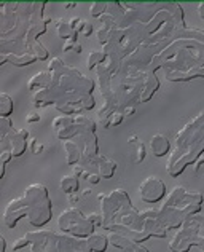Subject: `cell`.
I'll use <instances>...</instances> for the list:
<instances>
[{
  "label": "cell",
  "mask_w": 204,
  "mask_h": 252,
  "mask_svg": "<svg viewBox=\"0 0 204 252\" xmlns=\"http://www.w3.org/2000/svg\"><path fill=\"white\" fill-rule=\"evenodd\" d=\"M28 139H29V131L26 128L21 129L13 128L6 136L0 137V150L2 152L10 150L13 158H18L24 154L26 149H29Z\"/></svg>",
  "instance_id": "52a82bcc"
},
{
  "label": "cell",
  "mask_w": 204,
  "mask_h": 252,
  "mask_svg": "<svg viewBox=\"0 0 204 252\" xmlns=\"http://www.w3.org/2000/svg\"><path fill=\"white\" fill-rule=\"evenodd\" d=\"M123 118H124V115L118 110V112H114V114H112L102 125H104V128H114V126H118L123 123Z\"/></svg>",
  "instance_id": "4dcf8cb0"
},
{
  "label": "cell",
  "mask_w": 204,
  "mask_h": 252,
  "mask_svg": "<svg viewBox=\"0 0 204 252\" xmlns=\"http://www.w3.org/2000/svg\"><path fill=\"white\" fill-rule=\"evenodd\" d=\"M43 21H45V24L48 26L50 23H53V18H51V16H45V18H43Z\"/></svg>",
  "instance_id": "816d5d0a"
},
{
  "label": "cell",
  "mask_w": 204,
  "mask_h": 252,
  "mask_svg": "<svg viewBox=\"0 0 204 252\" xmlns=\"http://www.w3.org/2000/svg\"><path fill=\"white\" fill-rule=\"evenodd\" d=\"M201 208L203 206H200V204H188V206H164V204H161L158 208L156 220L166 231L177 230L180 228V225L185 219L200 214Z\"/></svg>",
  "instance_id": "8992f818"
},
{
  "label": "cell",
  "mask_w": 204,
  "mask_h": 252,
  "mask_svg": "<svg viewBox=\"0 0 204 252\" xmlns=\"http://www.w3.org/2000/svg\"><path fill=\"white\" fill-rule=\"evenodd\" d=\"M142 217L146 219L144 220V228L142 231L146 233L148 238H166L168 236V231L164 230L160 223L156 220V214H158V209H153V208H147V209H142L141 211Z\"/></svg>",
  "instance_id": "7c38bea8"
},
{
  "label": "cell",
  "mask_w": 204,
  "mask_h": 252,
  "mask_svg": "<svg viewBox=\"0 0 204 252\" xmlns=\"http://www.w3.org/2000/svg\"><path fill=\"white\" fill-rule=\"evenodd\" d=\"M160 88V80H158V77L155 72H148L146 74V80H144V90L141 93V104L142 102H148L150 99L153 97V94L158 91Z\"/></svg>",
  "instance_id": "2e32d148"
},
{
  "label": "cell",
  "mask_w": 204,
  "mask_h": 252,
  "mask_svg": "<svg viewBox=\"0 0 204 252\" xmlns=\"http://www.w3.org/2000/svg\"><path fill=\"white\" fill-rule=\"evenodd\" d=\"M13 158V155H11V152L10 150H5V152H2L0 154V163H3V164H6L10 160Z\"/></svg>",
  "instance_id": "7bdbcfd3"
},
{
  "label": "cell",
  "mask_w": 204,
  "mask_h": 252,
  "mask_svg": "<svg viewBox=\"0 0 204 252\" xmlns=\"http://www.w3.org/2000/svg\"><path fill=\"white\" fill-rule=\"evenodd\" d=\"M107 238H109L110 244H114L115 248L121 249L123 252H148V249L144 246V244L134 243V241H131V240H128V238H124L121 235L110 233Z\"/></svg>",
  "instance_id": "9a60e30c"
},
{
  "label": "cell",
  "mask_w": 204,
  "mask_h": 252,
  "mask_svg": "<svg viewBox=\"0 0 204 252\" xmlns=\"http://www.w3.org/2000/svg\"><path fill=\"white\" fill-rule=\"evenodd\" d=\"M45 5H47V2H32L30 28H29L28 35H26V45H28V50L38 40V37L47 32V24H45V21H43Z\"/></svg>",
  "instance_id": "30bf717a"
},
{
  "label": "cell",
  "mask_w": 204,
  "mask_h": 252,
  "mask_svg": "<svg viewBox=\"0 0 204 252\" xmlns=\"http://www.w3.org/2000/svg\"><path fill=\"white\" fill-rule=\"evenodd\" d=\"M5 63H8V56L6 55H0V64H5Z\"/></svg>",
  "instance_id": "f907efd6"
},
{
  "label": "cell",
  "mask_w": 204,
  "mask_h": 252,
  "mask_svg": "<svg viewBox=\"0 0 204 252\" xmlns=\"http://www.w3.org/2000/svg\"><path fill=\"white\" fill-rule=\"evenodd\" d=\"M28 246H30V241H29V238L24 235L21 238H18V240L13 243V251H19V249L28 248Z\"/></svg>",
  "instance_id": "8d00e7d4"
},
{
  "label": "cell",
  "mask_w": 204,
  "mask_h": 252,
  "mask_svg": "<svg viewBox=\"0 0 204 252\" xmlns=\"http://www.w3.org/2000/svg\"><path fill=\"white\" fill-rule=\"evenodd\" d=\"M26 208L29 211V222L40 228L47 225L53 217V203L50 200L48 189L43 184H30L23 193Z\"/></svg>",
  "instance_id": "7a4b0ae2"
},
{
  "label": "cell",
  "mask_w": 204,
  "mask_h": 252,
  "mask_svg": "<svg viewBox=\"0 0 204 252\" xmlns=\"http://www.w3.org/2000/svg\"><path fill=\"white\" fill-rule=\"evenodd\" d=\"M13 129V123L10 118H0V137L6 136Z\"/></svg>",
  "instance_id": "d6a6232c"
},
{
  "label": "cell",
  "mask_w": 204,
  "mask_h": 252,
  "mask_svg": "<svg viewBox=\"0 0 204 252\" xmlns=\"http://www.w3.org/2000/svg\"><path fill=\"white\" fill-rule=\"evenodd\" d=\"M59 187H61V190L67 195L77 193L78 189H80V179H77L74 174H67V176L61 177Z\"/></svg>",
  "instance_id": "7402d4cb"
},
{
  "label": "cell",
  "mask_w": 204,
  "mask_h": 252,
  "mask_svg": "<svg viewBox=\"0 0 204 252\" xmlns=\"http://www.w3.org/2000/svg\"><path fill=\"white\" fill-rule=\"evenodd\" d=\"M74 123V117H65V115H61V117H56L55 120H53V131L55 132H59L65 128H69V126Z\"/></svg>",
  "instance_id": "f1b7e54d"
},
{
  "label": "cell",
  "mask_w": 204,
  "mask_h": 252,
  "mask_svg": "<svg viewBox=\"0 0 204 252\" xmlns=\"http://www.w3.org/2000/svg\"><path fill=\"white\" fill-rule=\"evenodd\" d=\"M11 114H13V99L10 97V94L2 93L0 94V115H2V118H8Z\"/></svg>",
  "instance_id": "484cf974"
},
{
  "label": "cell",
  "mask_w": 204,
  "mask_h": 252,
  "mask_svg": "<svg viewBox=\"0 0 204 252\" xmlns=\"http://www.w3.org/2000/svg\"><path fill=\"white\" fill-rule=\"evenodd\" d=\"M29 53H32L37 59H40V61H48L50 58V51L47 50V46H45L40 40H37L34 45L29 48Z\"/></svg>",
  "instance_id": "4316f807"
},
{
  "label": "cell",
  "mask_w": 204,
  "mask_h": 252,
  "mask_svg": "<svg viewBox=\"0 0 204 252\" xmlns=\"http://www.w3.org/2000/svg\"><path fill=\"white\" fill-rule=\"evenodd\" d=\"M96 166H97V172H99L101 179H110V177H114L118 164H117V161H114L109 157L97 155L96 157Z\"/></svg>",
  "instance_id": "ffe728a7"
},
{
  "label": "cell",
  "mask_w": 204,
  "mask_h": 252,
  "mask_svg": "<svg viewBox=\"0 0 204 252\" xmlns=\"http://www.w3.org/2000/svg\"><path fill=\"white\" fill-rule=\"evenodd\" d=\"M107 6H109L107 2H93L89 6V16L101 18L102 15H105V11H107Z\"/></svg>",
  "instance_id": "f546056e"
},
{
  "label": "cell",
  "mask_w": 204,
  "mask_h": 252,
  "mask_svg": "<svg viewBox=\"0 0 204 252\" xmlns=\"http://www.w3.org/2000/svg\"><path fill=\"white\" fill-rule=\"evenodd\" d=\"M6 56H8V63L16 65V67L34 64L37 61V58L32 55V53H24V55H6Z\"/></svg>",
  "instance_id": "603a6c76"
},
{
  "label": "cell",
  "mask_w": 204,
  "mask_h": 252,
  "mask_svg": "<svg viewBox=\"0 0 204 252\" xmlns=\"http://www.w3.org/2000/svg\"><path fill=\"white\" fill-rule=\"evenodd\" d=\"M26 236L30 241V252H59L56 231L42 228L35 231H28Z\"/></svg>",
  "instance_id": "ba28073f"
},
{
  "label": "cell",
  "mask_w": 204,
  "mask_h": 252,
  "mask_svg": "<svg viewBox=\"0 0 204 252\" xmlns=\"http://www.w3.org/2000/svg\"><path fill=\"white\" fill-rule=\"evenodd\" d=\"M85 181H87L88 184H91V185H97L101 181V176H99V172H89Z\"/></svg>",
  "instance_id": "74e56055"
},
{
  "label": "cell",
  "mask_w": 204,
  "mask_h": 252,
  "mask_svg": "<svg viewBox=\"0 0 204 252\" xmlns=\"http://www.w3.org/2000/svg\"><path fill=\"white\" fill-rule=\"evenodd\" d=\"M43 144L42 142H38V139H35V137H32L30 139V142H29V150L32 152L34 155H38V154H42L43 152Z\"/></svg>",
  "instance_id": "836d02e7"
},
{
  "label": "cell",
  "mask_w": 204,
  "mask_h": 252,
  "mask_svg": "<svg viewBox=\"0 0 204 252\" xmlns=\"http://www.w3.org/2000/svg\"><path fill=\"white\" fill-rule=\"evenodd\" d=\"M82 50H83V48H82V45L77 42V43L74 45V53H82Z\"/></svg>",
  "instance_id": "681fc988"
},
{
  "label": "cell",
  "mask_w": 204,
  "mask_h": 252,
  "mask_svg": "<svg viewBox=\"0 0 204 252\" xmlns=\"http://www.w3.org/2000/svg\"><path fill=\"white\" fill-rule=\"evenodd\" d=\"M104 63H105V55L102 51H97V50L89 51V55L87 58V67L89 70H94L97 65H101Z\"/></svg>",
  "instance_id": "d4e9b609"
},
{
  "label": "cell",
  "mask_w": 204,
  "mask_h": 252,
  "mask_svg": "<svg viewBox=\"0 0 204 252\" xmlns=\"http://www.w3.org/2000/svg\"><path fill=\"white\" fill-rule=\"evenodd\" d=\"M193 246L201 251L204 246V219L201 212L185 219L169 241V249L173 252H188Z\"/></svg>",
  "instance_id": "3957f363"
},
{
  "label": "cell",
  "mask_w": 204,
  "mask_h": 252,
  "mask_svg": "<svg viewBox=\"0 0 204 252\" xmlns=\"http://www.w3.org/2000/svg\"><path fill=\"white\" fill-rule=\"evenodd\" d=\"M26 122L28 123H37V122H40V115H38V112H29L28 115H26Z\"/></svg>",
  "instance_id": "ab89813d"
},
{
  "label": "cell",
  "mask_w": 204,
  "mask_h": 252,
  "mask_svg": "<svg viewBox=\"0 0 204 252\" xmlns=\"http://www.w3.org/2000/svg\"><path fill=\"white\" fill-rule=\"evenodd\" d=\"M203 6H204V3H203V2H200V3H198V15H200V18H201V19H204V13H203Z\"/></svg>",
  "instance_id": "c3c4849f"
},
{
  "label": "cell",
  "mask_w": 204,
  "mask_h": 252,
  "mask_svg": "<svg viewBox=\"0 0 204 252\" xmlns=\"http://www.w3.org/2000/svg\"><path fill=\"white\" fill-rule=\"evenodd\" d=\"M56 34L59 38H62V40H69V38L74 35V31H72L69 21H64V19H58L56 21Z\"/></svg>",
  "instance_id": "cb8c5ba5"
},
{
  "label": "cell",
  "mask_w": 204,
  "mask_h": 252,
  "mask_svg": "<svg viewBox=\"0 0 204 252\" xmlns=\"http://www.w3.org/2000/svg\"><path fill=\"white\" fill-rule=\"evenodd\" d=\"M139 198L146 203H158L161 201L166 195V184L163 182L161 177L158 176H148L141 182L139 189Z\"/></svg>",
  "instance_id": "9c48e42d"
},
{
  "label": "cell",
  "mask_w": 204,
  "mask_h": 252,
  "mask_svg": "<svg viewBox=\"0 0 204 252\" xmlns=\"http://www.w3.org/2000/svg\"><path fill=\"white\" fill-rule=\"evenodd\" d=\"M150 147H152L155 157L161 158V157H166L171 152V142L164 134L156 132V134H153L152 139H150Z\"/></svg>",
  "instance_id": "ac0fdd59"
},
{
  "label": "cell",
  "mask_w": 204,
  "mask_h": 252,
  "mask_svg": "<svg viewBox=\"0 0 204 252\" xmlns=\"http://www.w3.org/2000/svg\"><path fill=\"white\" fill-rule=\"evenodd\" d=\"M87 243H88L91 252H105L109 248V238L105 235H99V233H93L91 236H88Z\"/></svg>",
  "instance_id": "44dd1931"
},
{
  "label": "cell",
  "mask_w": 204,
  "mask_h": 252,
  "mask_svg": "<svg viewBox=\"0 0 204 252\" xmlns=\"http://www.w3.org/2000/svg\"><path fill=\"white\" fill-rule=\"evenodd\" d=\"M204 150V114L200 112L183 128L177 132L174 139V150L166 163L169 176H180L188 164H193Z\"/></svg>",
  "instance_id": "6da1fadb"
},
{
  "label": "cell",
  "mask_w": 204,
  "mask_h": 252,
  "mask_svg": "<svg viewBox=\"0 0 204 252\" xmlns=\"http://www.w3.org/2000/svg\"><path fill=\"white\" fill-rule=\"evenodd\" d=\"M77 3L75 2H67V3H64V8L65 10H72V8H75Z\"/></svg>",
  "instance_id": "bcb514c9"
},
{
  "label": "cell",
  "mask_w": 204,
  "mask_h": 252,
  "mask_svg": "<svg viewBox=\"0 0 204 252\" xmlns=\"http://www.w3.org/2000/svg\"><path fill=\"white\" fill-rule=\"evenodd\" d=\"M58 228L61 230V233L77 238H88L94 233V227L78 208L64 209L58 216Z\"/></svg>",
  "instance_id": "277c9868"
},
{
  "label": "cell",
  "mask_w": 204,
  "mask_h": 252,
  "mask_svg": "<svg viewBox=\"0 0 204 252\" xmlns=\"http://www.w3.org/2000/svg\"><path fill=\"white\" fill-rule=\"evenodd\" d=\"M72 174H74L77 179H87V176L89 174V172L85 169L80 163L75 164V166H72Z\"/></svg>",
  "instance_id": "d590c367"
},
{
  "label": "cell",
  "mask_w": 204,
  "mask_h": 252,
  "mask_svg": "<svg viewBox=\"0 0 204 252\" xmlns=\"http://www.w3.org/2000/svg\"><path fill=\"white\" fill-rule=\"evenodd\" d=\"M193 164H195V171H196V174L201 176V174H203V166H204V157H203V155H201V157H198V158H196V161H195Z\"/></svg>",
  "instance_id": "f35d334b"
},
{
  "label": "cell",
  "mask_w": 204,
  "mask_h": 252,
  "mask_svg": "<svg viewBox=\"0 0 204 252\" xmlns=\"http://www.w3.org/2000/svg\"><path fill=\"white\" fill-rule=\"evenodd\" d=\"M141 139L137 137V134H131L129 137H128V145H133V144H136V142H139Z\"/></svg>",
  "instance_id": "f6af8a7d"
},
{
  "label": "cell",
  "mask_w": 204,
  "mask_h": 252,
  "mask_svg": "<svg viewBox=\"0 0 204 252\" xmlns=\"http://www.w3.org/2000/svg\"><path fill=\"white\" fill-rule=\"evenodd\" d=\"M131 149H133V152H131V154H133V161L136 164H139V163H142L144 160H146L147 150H146V145H144L142 141L133 144V145H131Z\"/></svg>",
  "instance_id": "83f0119b"
},
{
  "label": "cell",
  "mask_w": 204,
  "mask_h": 252,
  "mask_svg": "<svg viewBox=\"0 0 204 252\" xmlns=\"http://www.w3.org/2000/svg\"><path fill=\"white\" fill-rule=\"evenodd\" d=\"M51 78H53L51 72H48V70L38 72V74H35L29 80L28 90L32 93V94H34V93L42 91V90H47V88H50V85H51Z\"/></svg>",
  "instance_id": "d6986e66"
},
{
  "label": "cell",
  "mask_w": 204,
  "mask_h": 252,
  "mask_svg": "<svg viewBox=\"0 0 204 252\" xmlns=\"http://www.w3.org/2000/svg\"><path fill=\"white\" fill-rule=\"evenodd\" d=\"M67 200H69V203L72 204V208H77V204L82 201V196L78 195V193H72V195L67 196Z\"/></svg>",
  "instance_id": "60d3db41"
},
{
  "label": "cell",
  "mask_w": 204,
  "mask_h": 252,
  "mask_svg": "<svg viewBox=\"0 0 204 252\" xmlns=\"http://www.w3.org/2000/svg\"><path fill=\"white\" fill-rule=\"evenodd\" d=\"M62 147L65 152V161L72 168L75 166L82 161V157H83V150L78 147V144L74 141V139H69V141H64L62 142Z\"/></svg>",
  "instance_id": "e0dca14e"
},
{
  "label": "cell",
  "mask_w": 204,
  "mask_h": 252,
  "mask_svg": "<svg viewBox=\"0 0 204 252\" xmlns=\"http://www.w3.org/2000/svg\"><path fill=\"white\" fill-rule=\"evenodd\" d=\"M18 6H19V2L2 3V26H0L2 35L10 34V32L16 28V24H18Z\"/></svg>",
  "instance_id": "5bb4252c"
},
{
  "label": "cell",
  "mask_w": 204,
  "mask_h": 252,
  "mask_svg": "<svg viewBox=\"0 0 204 252\" xmlns=\"http://www.w3.org/2000/svg\"><path fill=\"white\" fill-rule=\"evenodd\" d=\"M59 252H91L87 238H77L65 233H58Z\"/></svg>",
  "instance_id": "4fadbf2b"
},
{
  "label": "cell",
  "mask_w": 204,
  "mask_h": 252,
  "mask_svg": "<svg viewBox=\"0 0 204 252\" xmlns=\"http://www.w3.org/2000/svg\"><path fill=\"white\" fill-rule=\"evenodd\" d=\"M123 115H134L136 114V107H133V105H129V107H124L121 110Z\"/></svg>",
  "instance_id": "ee69618b"
},
{
  "label": "cell",
  "mask_w": 204,
  "mask_h": 252,
  "mask_svg": "<svg viewBox=\"0 0 204 252\" xmlns=\"http://www.w3.org/2000/svg\"><path fill=\"white\" fill-rule=\"evenodd\" d=\"M29 216V211L26 208L24 198L23 195L18 198H13L11 201H8V204L5 206L3 211V223L8 228H15L19 219H24Z\"/></svg>",
  "instance_id": "8fae6325"
},
{
  "label": "cell",
  "mask_w": 204,
  "mask_h": 252,
  "mask_svg": "<svg viewBox=\"0 0 204 252\" xmlns=\"http://www.w3.org/2000/svg\"><path fill=\"white\" fill-rule=\"evenodd\" d=\"M89 195H91V189H85V190L82 191V195H80V196L85 200V198H88Z\"/></svg>",
  "instance_id": "7dc6e473"
},
{
  "label": "cell",
  "mask_w": 204,
  "mask_h": 252,
  "mask_svg": "<svg viewBox=\"0 0 204 252\" xmlns=\"http://www.w3.org/2000/svg\"><path fill=\"white\" fill-rule=\"evenodd\" d=\"M80 23H82V18H80V16H72V18H70V21H69V24H70L72 31L75 32L78 26H80Z\"/></svg>",
  "instance_id": "b9f144b4"
},
{
  "label": "cell",
  "mask_w": 204,
  "mask_h": 252,
  "mask_svg": "<svg viewBox=\"0 0 204 252\" xmlns=\"http://www.w3.org/2000/svg\"><path fill=\"white\" fill-rule=\"evenodd\" d=\"M75 32H77V34H82L83 37H89L94 32V28H93V24H91L89 21H87V19H82V23L77 28Z\"/></svg>",
  "instance_id": "1f68e13d"
},
{
  "label": "cell",
  "mask_w": 204,
  "mask_h": 252,
  "mask_svg": "<svg viewBox=\"0 0 204 252\" xmlns=\"http://www.w3.org/2000/svg\"><path fill=\"white\" fill-rule=\"evenodd\" d=\"M87 217H88V220L91 222V225H93L94 228L102 227V216H101V212H91V214H88Z\"/></svg>",
  "instance_id": "e575fe53"
},
{
  "label": "cell",
  "mask_w": 204,
  "mask_h": 252,
  "mask_svg": "<svg viewBox=\"0 0 204 252\" xmlns=\"http://www.w3.org/2000/svg\"><path fill=\"white\" fill-rule=\"evenodd\" d=\"M97 203L101 208L102 216V228L107 230L110 225H114L117 214L124 208L133 206L129 195L123 189H115L110 193H99L97 195Z\"/></svg>",
  "instance_id": "5b68a950"
}]
</instances>
